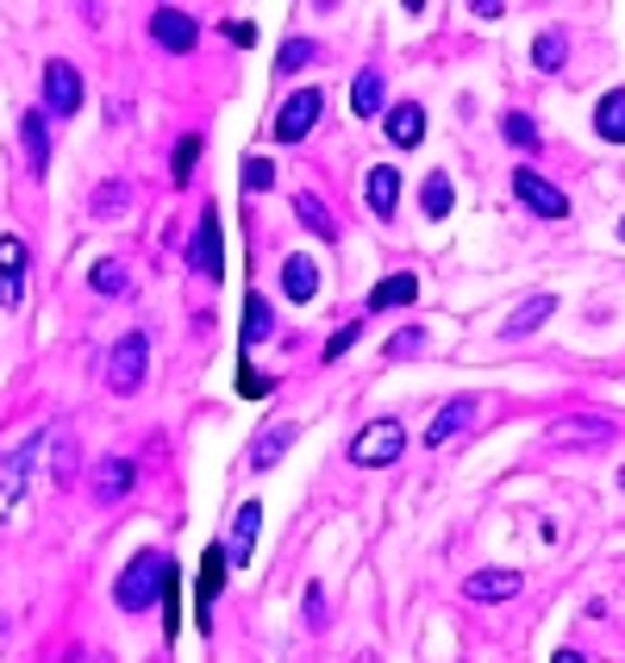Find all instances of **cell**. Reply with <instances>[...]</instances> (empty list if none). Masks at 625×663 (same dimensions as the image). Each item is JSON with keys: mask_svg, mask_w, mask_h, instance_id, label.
<instances>
[{"mask_svg": "<svg viewBox=\"0 0 625 663\" xmlns=\"http://www.w3.org/2000/svg\"><path fill=\"white\" fill-rule=\"evenodd\" d=\"M163 576H170V558H163V551H138V558L120 570L113 601H120L125 613H150V601H163Z\"/></svg>", "mask_w": 625, "mask_h": 663, "instance_id": "cell-1", "label": "cell"}, {"mask_svg": "<svg viewBox=\"0 0 625 663\" xmlns=\"http://www.w3.org/2000/svg\"><path fill=\"white\" fill-rule=\"evenodd\" d=\"M613 438H620V426L600 420V413H563V420L545 426L550 451H600V445H613Z\"/></svg>", "mask_w": 625, "mask_h": 663, "instance_id": "cell-2", "label": "cell"}, {"mask_svg": "<svg viewBox=\"0 0 625 663\" xmlns=\"http://www.w3.org/2000/svg\"><path fill=\"white\" fill-rule=\"evenodd\" d=\"M400 451H407V426L400 420H370L350 438V463H363V470H388V463H400Z\"/></svg>", "mask_w": 625, "mask_h": 663, "instance_id": "cell-3", "label": "cell"}, {"mask_svg": "<svg viewBox=\"0 0 625 663\" xmlns=\"http://www.w3.org/2000/svg\"><path fill=\"white\" fill-rule=\"evenodd\" d=\"M145 370H150V338L145 332H125L120 345L107 351V388H113V395H138V388H145Z\"/></svg>", "mask_w": 625, "mask_h": 663, "instance_id": "cell-4", "label": "cell"}, {"mask_svg": "<svg viewBox=\"0 0 625 663\" xmlns=\"http://www.w3.org/2000/svg\"><path fill=\"white\" fill-rule=\"evenodd\" d=\"M32 476H45V433H32L25 445H13L0 458V501H20Z\"/></svg>", "mask_w": 625, "mask_h": 663, "instance_id": "cell-5", "label": "cell"}, {"mask_svg": "<svg viewBox=\"0 0 625 663\" xmlns=\"http://www.w3.org/2000/svg\"><path fill=\"white\" fill-rule=\"evenodd\" d=\"M320 113H325V95H320V88H300V95H288V101H282V113H275V138H282V145H300L307 132L320 126Z\"/></svg>", "mask_w": 625, "mask_h": 663, "instance_id": "cell-6", "label": "cell"}, {"mask_svg": "<svg viewBox=\"0 0 625 663\" xmlns=\"http://www.w3.org/2000/svg\"><path fill=\"white\" fill-rule=\"evenodd\" d=\"M188 263H195V276L220 282L225 276V251H220V213L213 207H200V226L188 238Z\"/></svg>", "mask_w": 625, "mask_h": 663, "instance_id": "cell-7", "label": "cell"}, {"mask_svg": "<svg viewBox=\"0 0 625 663\" xmlns=\"http://www.w3.org/2000/svg\"><path fill=\"white\" fill-rule=\"evenodd\" d=\"M150 45H163V51H195L200 45V20L195 13H182V7H157L150 13Z\"/></svg>", "mask_w": 625, "mask_h": 663, "instance_id": "cell-8", "label": "cell"}, {"mask_svg": "<svg viewBox=\"0 0 625 663\" xmlns=\"http://www.w3.org/2000/svg\"><path fill=\"white\" fill-rule=\"evenodd\" d=\"M513 195H520L538 220H570V195H563L557 182H545L538 170H520V176H513Z\"/></svg>", "mask_w": 625, "mask_h": 663, "instance_id": "cell-9", "label": "cell"}, {"mask_svg": "<svg viewBox=\"0 0 625 663\" xmlns=\"http://www.w3.org/2000/svg\"><path fill=\"white\" fill-rule=\"evenodd\" d=\"M75 107H82V76H75V63L50 57V63H45V113L70 120Z\"/></svg>", "mask_w": 625, "mask_h": 663, "instance_id": "cell-10", "label": "cell"}, {"mask_svg": "<svg viewBox=\"0 0 625 663\" xmlns=\"http://www.w3.org/2000/svg\"><path fill=\"white\" fill-rule=\"evenodd\" d=\"M20 301H25V238L0 232V307L20 313Z\"/></svg>", "mask_w": 625, "mask_h": 663, "instance_id": "cell-11", "label": "cell"}, {"mask_svg": "<svg viewBox=\"0 0 625 663\" xmlns=\"http://www.w3.org/2000/svg\"><path fill=\"white\" fill-rule=\"evenodd\" d=\"M257 533H263V508H257V501H245V508L232 513V538H225V563H232V570H245V563H250Z\"/></svg>", "mask_w": 625, "mask_h": 663, "instance_id": "cell-12", "label": "cell"}, {"mask_svg": "<svg viewBox=\"0 0 625 663\" xmlns=\"http://www.w3.org/2000/svg\"><path fill=\"white\" fill-rule=\"evenodd\" d=\"M475 413H482V401H475V395H457V401H445V408H438V420L425 426V445H450L457 433H470Z\"/></svg>", "mask_w": 625, "mask_h": 663, "instance_id": "cell-13", "label": "cell"}, {"mask_svg": "<svg viewBox=\"0 0 625 663\" xmlns=\"http://www.w3.org/2000/svg\"><path fill=\"white\" fill-rule=\"evenodd\" d=\"M300 438L295 420H275V426H263V433L250 438V470H275V463L288 458V445Z\"/></svg>", "mask_w": 625, "mask_h": 663, "instance_id": "cell-14", "label": "cell"}, {"mask_svg": "<svg viewBox=\"0 0 625 663\" xmlns=\"http://www.w3.org/2000/svg\"><path fill=\"white\" fill-rule=\"evenodd\" d=\"M225 545H213L207 558H200V576H195V613H200V626H207V613H213V601H220V588H225Z\"/></svg>", "mask_w": 625, "mask_h": 663, "instance_id": "cell-15", "label": "cell"}, {"mask_svg": "<svg viewBox=\"0 0 625 663\" xmlns=\"http://www.w3.org/2000/svg\"><path fill=\"white\" fill-rule=\"evenodd\" d=\"M282 295L295 307H307L313 295H320V263L307 251H295V257H282Z\"/></svg>", "mask_w": 625, "mask_h": 663, "instance_id": "cell-16", "label": "cell"}, {"mask_svg": "<svg viewBox=\"0 0 625 663\" xmlns=\"http://www.w3.org/2000/svg\"><path fill=\"white\" fill-rule=\"evenodd\" d=\"M550 313H557V295H525L507 320H500V338H532V332L545 326Z\"/></svg>", "mask_w": 625, "mask_h": 663, "instance_id": "cell-17", "label": "cell"}, {"mask_svg": "<svg viewBox=\"0 0 625 663\" xmlns=\"http://www.w3.org/2000/svg\"><path fill=\"white\" fill-rule=\"evenodd\" d=\"M420 301V276L413 270H395V276H382L370 288V313H395V307H413Z\"/></svg>", "mask_w": 625, "mask_h": 663, "instance_id": "cell-18", "label": "cell"}, {"mask_svg": "<svg viewBox=\"0 0 625 663\" xmlns=\"http://www.w3.org/2000/svg\"><path fill=\"white\" fill-rule=\"evenodd\" d=\"M520 588H525L520 570H475L470 583H463V595H470V601H513Z\"/></svg>", "mask_w": 625, "mask_h": 663, "instance_id": "cell-19", "label": "cell"}, {"mask_svg": "<svg viewBox=\"0 0 625 663\" xmlns=\"http://www.w3.org/2000/svg\"><path fill=\"white\" fill-rule=\"evenodd\" d=\"M382 113H388V145H395V151H413V145L425 138V107L420 101L382 107Z\"/></svg>", "mask_w": 625, "mask_h": 663, "instance_id": "cell-20", "label": "cell"}, {"mask_svg": "<svg viewBox=\"0 0 625 663\" xmlns=\"http://www.w3.org/2000/svg\"><path fill=\"white\" fill-rule=\"evenodd\" d=\"M20 138H25V170L32 176H45L50 170V126H45V107H32L20 120Z\"/></svg>", "mask_w": 625, "mask_h": 663, "instance_id": "cell-21", "label": "cell"}, {"mask_svg": "<svg viewBox=\"0 0 625 663\" xmlns=\"http://www.w3.org/2000/svg\"><path fill=\"white\" fill-rule=\"evenodd\" d=\"M132 483H138V463H132V458H107L95 470V501H125Z\"/></svg>", "mask_w": 625, "mask_h": 663, "instance_id": "cell-22", "label": "cell"}, {"mask_svg": "<svg viewBox=\"0 0 625 663\" xmlns=\"http://www.w3.org/2000/svg\"><path fill=\"white\" fill-rule=\"evenodd\" d=\"M270 338H275V313H270V301H263V295H250V301H245V326H238L245 358L257 351V345H270Z\"/></svg>", "mask_w": 625, "mask_h": 663, "instance_id": "cell-23", "label": "cell"}, {"mask_svg": "<svg viewBox=\"0 0 625 663\" xmlns=\"http://www.w3.org/2000/svg\"><path fill=\"white\" fill-rule=\"evenodd\" d=\"M382 101H388V76H382L375 63H370V70H357V82H350V107H357L363 120H375Z\"/></svg>", "mask_w": 625, "mask_h": 663, "instance_id": "cell-24", "label": "cell"}, {"mask_svg": "<svg viewBox=\"0 0 625 663\" xmlns=\"http://www.w3.org/2000/svg\"><path fill=\"white\" fill-rule=\"evenodd\" d=\"M363 195H370V213H382V220H388V213L400 207V170H395V163H375Z\"/></svg>", "mask_w": 625, "mask_h": 663, "instance_id": "cell-25", "label": "cell"}, {"mask_svg": "<svg viewBox=\"0 0 625 663\" xmlns=\"http://www.w3.org/2000/svg\"><path fill=\"white\" fill-rule=\"evenodd\" d=\"M595 132L607 145H625V88H607L595 107Z\"/></svg>", "mask_w": 625, "mask_h": 663, "instance_id": "cell-26", "label": "cell"}, {"mask_svg": "<svg viewBox=\"0 0 625 663\" xmlns=\"http://www.w3.org/2000/svg\"><path fill=\"white\" fill-rule=\"evenodd\" d=\"M88 288H95L100 301H120L125 288H132V276H125V263H120V257H100L95 270H88Z\"/></svg>", "mask_w": 625, "mask_h": 663, "instance_id": "cell-27", "label": "cell"}, {"mask_svg": "<svg viewBox=\"0 0 625 663\" xmlns=\"http://www.w3.org/2000/svg\"><path fill=\"white\" fill-rule=\"evenodd\" d=\"M420 207H425V220H450V207H457V188H450L445 170H432L420 188Z\"/></svg>", "mask_w": 625, "mask_h": 663, "instance_id": "cell-28", "label": "cell"}, {"mask_svg": "<svg viewBox=\"0 0 625 663\" xmlns=\"http://www.w3.org/2000/svg\"><path fill=\"white\" fill-rule=\"evenodd\" d=\"M295 213H300V226L313 232V238H325V245L338 238V220L325 213V201H320V195H295Z\"/></svg>", "mask_w": 625, "mask_h": 663, "instance_id": "cell-29", "label": "cell"}, {"mask_svg": "<svg viewBox=\"0 0 625 663\" xmlns=\"http://www.w3.org/2000/svg\"><path fill=\"white\" fill-rule=\"evenodd\" d=\"M563 57H570V38H563V32H557V26L532 38V63H538L545 76H557V70H563Z\"/></svg>", "mask_w": 625, "mask_h": 663, "instance_id": "cell-30", "label": "cell"}, {"mask_svg": "<svg viewBox=\"0 0 625 663\" xmlns=\"http://www.w3.org/2000/svg\"><path fill=\"white\" fill-rule=\"evenodd\" d=\"M238 182H245V195H270V188H275V163H270V157H245Z\"/></svg>", "mask_w": 625, "mask_h": 663, "instance_id": "cell-31", "label": "cell"}, {"mask_svg": "<svg viewBox=\"0 0 625 663\" xmlns=\"http://www.w3.org/2000/svg\"><path fill=\"white\" fill-rule=\"evenodd\" d=\"M125 201H132V188H125V182H107V188H95V195H88V207H95L100 220H113Z\"/></svg>", "mask_w": 625, "mask_h": 663, "instance_id": "cell-32", "label": "cell"}, {"mask_svg": "<svg viewBox=\"0 0 625 663\" xmlns=\"http://www.w3.org/2000/svg\"><path fill=\"white\" fill-rule=\"evenodd\" d=\"M195 163H200V138H195V132H188V138L175 145V163H170V176H175V182H195Z\"/></svg>", "mask_w": 625, "mask_h": 663, "instance_id": "cell-33", "label": "cell"}, {"mask_svg": "<svg viewBox=\"0 0 625 663\" xmlns=\"http://www.w3.org/2000/svg\"><path fill=\"white\" fill-rule=\"evenodd\" d=\"M425 351V332L420 326H400L395 338H388V363H400V358H420Z\"/></svg>", "mask_w": 625, "mask_h": 663, "instance_id": "cell-34", "label": "cell"}, {"mask_svg": "<svg viewBox=\"0 0 625 663\" xmlns=\"http://www.w3.org/2000/svg\"><path fill=\"white\" fill-rule=\"evenodd\" d=\"M300 63H313V38H288L275 70H282V76H300Z\"/></svg>", "mask_w": 625, "mask_h": 663, "instance_id": "cell-35", "label": "cell"}, {"mask_svg": "<svg viewBox=\"0 0 625 663\" xmlns=\"http://www.w3.org/2000/svg\"><path fill=\"white\" fill-rule=\"evenodd\" d=\"M357 338H363V320H350V326H338L332 338H325V363H338V358L350 351V345H357Z\"/></svg>", "mask_w": 625, "mask_h": 663, "instance_id": "cell-36", "label": "cell"}, {"mask_svg": "<svg viewBox=\"0 0 625 663\" xmlns=\"http://www.w3.org/2000/svg\"><path fill=\"white\" fill-rule=\"evenodd\" d=\"M500 132H507V138H513L520 151H532V145H538V126H532L525 113H507V120H500Z\"/></svg>", "mask_w": 625, "mask_h": 663, "instance_id": "cell-37", "label": "cell"}, {"mask_svg": "<svg viewBox=\"0 0 625 663\" xmlns=\"http://www.w3.org/2000/svg\"><path fill=\"white\" fill-rule=\"evenodd\" d=\"M307 626H313V633H325V626H332V613H325V588H320V583H307Z\"/></svg>", "mask_w": 625, "mask_h": 663, "instance_id": "cell-38", "label": "cell"}, {"mask_svg": "<svg viewBox=\"0 0 625 663\" xmlns=\"http://www.w3.org/2000/svg\"><path fill=\"white\" fill-rule=\"evenodd\" d=\"M238 395H250V401H263V395H270V376H257V370H238Z\"/></svg>", "mask_w": 625, "mask_h": 663, "instance_id": "cell-39", "label": "cell"}, {"mask_svg": "<svg viewBox=\"0 0 625 663\" xmlns=\"http://www.w3.org/2000/svg\"><path fill=\"white\" fill-rule=\"evenodd\" d=\"M225 38H232V45H257V26H245V20H232V26H225Z\"/></svg>", "mask_w": 625, "mask_h": 663, "instance_id": "cell-40", "label": "cell"}, {"mask_svg": "<svg viewBox=\"0 0 625 663\" xmlns=\"http://www.w3.org/2000/svg\"><path fill=\"white\" fill-rule=\"evenodd\" d=\"M550 663H588V658H582V651H557Z\"/></svg>", "mask_w": 625, "mask_h": 663, "instance_id": "cell-41", "label": "cell"}, {"mask_svg": "<svg viewBox=\"0 0 625 663\" xmlns=\"http://www.w3.org/2000/svg\"><path fill=\"white\" fill-rule=\"evenodd\" d=\"M0 638H7V613H0Z\"/></svg>", "mask_w": 625, "mask_h": 663, "instance_id": "cell-42", "label": "cell"}, {"mask_svg": "<svg viewBox=\"0 0 625 663\" xmlns=\"http://www.w3.org/2000/svg\"><path fill=\"white\" fill-rule=\"evenodd\" d=\"M620 238H625V220H620Z\"/></svg>", "mask_w": 625, "mask_h": 663, "instance_id": "cell-43", "label": "cell"}, {"mask_svg": "<svg viewBox=\"0 0 625 663\" xmlns=\"http://www.w3.org/2000/svg\"><path fill=\"white\" fill-rule=\"evenodd\" d=\"M620 483H625V470H620Z\"/></svg>", "mask_w": 625, "mask_h": 663, "instance_id": "cell-44", "label": "cell"}]
</instances>
